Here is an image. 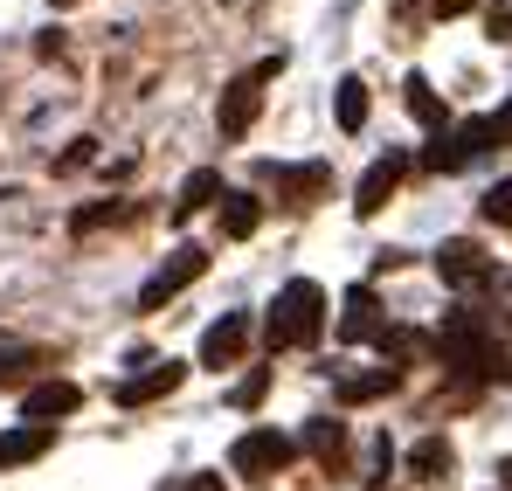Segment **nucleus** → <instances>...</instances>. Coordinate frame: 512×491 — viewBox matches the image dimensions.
Here are the masks:
<instances>
[{
	"mask_svg": "<svg viewBox=\"0 0 512 491\" xmlns=\"http://www.w3.org/2000/svg\"><path fill=\"white\" fill-rule=\"evenodd\" d=\"M319 332H326V291H319L312 277H291V284L277 291V305H270L263 339H270V346H312Z\"/></svg>",
	"mask_w": 512,
	"mask_h": 491,
	"instance_id": "nucleus-1",
	"label": "nucleus"
},
{
	"mask_svg": "<svg viewBox=\"0 0 512 491\" xmlns=\"http://www.w3.org/2000/svg\"><path fill=\"white\" fill-rule=\"evenodd\" d=\"M277 70H284V49H277L270 63H256L250 77H236L229 90H222V111H215V125H222V139H243V132L256 125V111H263V83L277 77Z\"/></svg>",
	"mask_w": 512,
	"mask_h": 491,
	"instance_id": "nucleus-2",
	"label": "nucleus"
},
{
	"mask_svg": "<svg viewBox=\"0 0 512 491\" xmlns=\"http://www.w3.org/2000/svg\"><path fill=\"white\" fill-rule=\"evenodd\" d=\"M436 277L457 284V291H506V270H499L478 243H443L436 249Z\"/></svg>",
	"mask_w": 512,
	"mask_h": 491,
	"instance_id": "nucleus-3",
	"label": "nucleus"
},
{
	"mask_svg": "<svg viewBox=\"0 0 512 491\" xmlns=\"http://www.w3.org/2000/svg\"><path fill=\"white\" fill-rule=\"evenodd\" d=\"M291 457H298V443L277 436V429H250V436H236V450H229V464H236L243 478H277Z\"/></svg>",
	"mask_w": 512,
	"mask_h": 491,
	"instance_id": "nucleus-4",
	"label": "nucleus"
},
{
	"mask_svg": "<svg viewBox=\"0 0 512 491\" xmlns=\"http://www.w3.org/2000/svg\"><path fill=\"white\" fill-rule=\"evenodd\" d=\"M201 270H208V249L180 243V249H173V263H160V277H153V284L139 291V305H146V312H160V305H167L173 291H187V284H194Z\"/></svg>",
	"mask_w": 512,
	"mask_h": 491,
	"instance_id": "nucleus-5",
	"label": "nucleus"
},
{
	"mask_svg": "<svg viewBox=\"0 0 512 491\" xmlns=\"http://www.w3.org/2000/svg\"><path fill=\"white\" fill-rule=\"evenodd\" d=\"M243 346H250V319H243V312H222L215 326L201 332V360H208V367H236Z\"/></svg>",
	"mask_w": 512,
	"mask_h": 491,
	"instance_id": "nucleus-6",
	"label": "nucleus"
},
{
	"mask_svg": "<svg viewBox=\"0 0 512 491\" xmlns=\"http://www.w3.org/2000/svg\"><path fill=\"white\" fill-rule=\"evenodd\" d=\"M402 173H409V153L374 160V166H367V180H360V194H353V208H360V215H381V208H388V194L402 187Z\"/></svg>",
	"mask_w": 512,
	"mask_h": 491,
	"instance_id": "nucleus-7",
	"label": "nucleus"
},
{
	"mask_svg": "<svg viewBox=\"0 0 512 491\" xmlns=\"http://www.w3.org/2000/svg\"><path fill=\"white\" fill-rule=\"evenodd\" d=\"M270 180H277V194H284L291 208H312V201L326 194L333 166H326V160H312V166H270Z\"/></svg>",
	"mask_w": 512,
	"mask_h": 491,
	"instance_id": "nucleus-8",
	"label": "nucleus"
},
{
	"mask_svg": "<svg viewBox=\"0 0 512 491\" xmlns=\"http://www.w3.org/2000/svg\"><path fill=\"white\" fill-rule=\"evenodd\" d=\"M381 298H374V291H367V284H353V291H346V312H340V339L346 346H360V339H381Z\"/></svg>",
	"mask_w": 512,
	"mask_h": 491,
	"instance_id": "nucleus-9",
	"label": "nucleus"
},
{
	"mask_svg": "<svg viewBox=\"0 0 512 491\" xmlns=\"http://www.w3.org/2000/svg\"><path fill=\"white\" fill-rule=\"evenodd\" d=\"M77 402H84V388L77 381H42V388H28V422H42V429H56V415H77Z\"/></svg>",
	"mask_w": 512,
	"mask_h": 491,
	"instance_id": "nucleus-10",
	"label": "nucleus"
},
{
	"mask_svg": "<svg viewBox=\"0 0 512 491\" xmlns=\"http://www.w3.org/2000/svg\"><path fill=\"white\" fill-rule=\"evenodd\" d=\"M49 443H56V429H42V422L0 429V471H14V464H35V457H42Z\"/></svg>",
	"mask_w": 512,
	"mask_h": 491,
	"instance_id": "nucleus-11",
	"label": "nucleus"
},
{
	"mask_svg": "<svg viewBox=\"0 0 512 491\" xmlns=\"http://www.w3.org/2000/svg\"><path fill=\"white\" fill-rule=\"evenodd\" d=\"M180 374H187L180 360H160L153 374H139V381H125V388H118V402H125V409H139V402H160V395H173V388H180Z\"/></svg>",
	"mask_w": 512,
	"mask_h": 491,
	"instance_id": "nucleus-12",
	"label": "nucleus"
},
{
	"mask_svg": "<svg viewBox=\"0 0 512 491\" xmlns=\"http://www.w3.org/2000/svg\"><path fill=\"white\" fill-rule=\"evenodd\" d=\"M450 464H457V457H450V443H443V436H423V443L409 450V478H423V485H443V478H450Z\"/></svg>",
	"mask_w": 512,
	"mask_h": 491,
	"instance_id": "nucleus-13",
	"label": "nucleus"
},
{
	"mask_svg": "<svg viewBox=\"0 0 512 491\" xmlns=\"http://www.w3.org/2000/svg\"><path fill=\"white\" fill-rule=\"evenodd\" d=\"M256 222H263V201H256V194H222V236H229V243L256 236Z\"/></svg>",
	"mask_w": 512,
	"mask_h": 491,
	"instance_id": "nucleus-14",
	"label": "nucleus"
},
{
	"mask_svg": "<svg viewBox=\"0 0 512 491\" xmlns=\"http://www.w3.org/2000/svg\"><path fill=\"white\" fill-rule=\"evenodd\" d=\"M215 194H222V173H215V166H201V173H187V180H180V201H173V215L187 222V215H201Z\"/></svg>",
	"mask_w": 512,
	"mask_h": 491,
	"instance_id": "nucleus-15",
	"label": "nucleus"
},
{
	"mask_svg": "<svg viewBox=\"0 0 512 491\" xmlns=\"http://www.w3.org/2000/svg\"><path fill=\"white\" fill-rule=\"evenodd\" d=\"M305 450H312L319 464H340V457H346V422H333V415L305 422Z\"/></svg>",
	"mask_w": 512,
	"mask_h": 491,
	"instance_id": "nucleus-16",
	"label": "nucleus"
},
{
	"mask_svg": "<svg viewBox=\"0 0 512 491\" xmlns=\"http://www.w3.org/2000/svg\"><path fill=\"white\" fill-rule=\"evenodd\" d=\"M402 388V374L395 367H374V374H346L340 381V402H374V395H395Z\"/></svg>",
	"mask_w": 512,
	"mask_h": 491,
	"instance_id": "nucleus-17",
	"label": "nucleus"
},
{
	"mask_svg": "<svg viewBox=\"0 0 512 491\" xmlns=\"http://www.w3.org/2000/svg\"><path fill=\"white\" fill-rule=\"evenodd\" d=\"M402 90H409V111H416V125H429V132H443V125H450V111H443V97H436V90H429L423 77H409Z\"/></svg>",
	"mask_w": 512,
	"mask_h": 491,
	"instance_id": "nucleus-18",
	"label": "nucleus"
},
{
	"mask_svg": "<svg viewBox=\"0 0 512 491\" xmlns=\"http://www.w3.org/2000/svg\"><path fill=\"white\" fill-rule=\"evenodd\" d=\"M360 125H367V83L346 77L340 83V132H360Z\"/></svg>",
	"mask_w": 512,
	"mask_h": 491,
	"instance_id": "nucleus-19",
	"label": "nucleus"
},
{
	"mask_svg": "<svg viewBox=\"0 0 512 491\" xmlns=\"http://www.w3.org/2000/svg\"><path fill=\"white\" fill-rule=\"evenodd\" d=\"M485 222H499V229H512V180H499V187H485Z\"/></svg>",
	"mask_w": 512,
	"mask_h": 491,
	"instance_id": "nucleus-20",
	"label": "nucleus"
},
{
	"mask_svg": "<svg viewBox=\"0 0 512 491\" xmlns=\"http://www.w3.org/2000/svg\"><path fill=\"white\" fill-rule=\"evenodd\" d=\"M35 353L28 346H0V381H21V367H28Z\"/></svg>",
	"mask_w": 512,
	"mask_h": 491,
	"instance_id": "nucleus-21",
	"label": "nucleus"
},
{
	"mask_svg": "<svg viewBox=\"0 0 512 491\" xmlns=\"http://www.w3.org/2000/svg\"><path fill=\"white\" fill-rule=\"evenodd\" d=\"M263 388H270V374H263V367H256L250 381H243V388H236V402H243V409H256V402H263Z\"/></svg>",
	"mask_w": 512,
	"mask_h": 491,
	"instance_id": "nucleus-22",
	"label": "nucleus"
},
{
	"mask_svg": "<svg viewBox=\"0 0 512 491\" xmlns=\"http://www.w3.org/2000/svg\"><path fill=\"white\" fill-rule=\"evenodd\" d=\"M485 132H492V146H512V97H506L499 118H485Z\"/></svg>",
	"mask_w": 512,
	"mask_h": 491,
	"instance_id": "nucleus-23",
	"label": "nucleus"
},
{
	"mask_svg": "<svg viewBox=\"0 0 512 491\" xmlns=\"http://www.w3.org/2000/svg\"><path fill=\"white\" fill-rule=\"evenodd\" d=\"M429 7H436V21H450V14H464L471 0H429Z\"/></svg>",
	"mask_w": 512,
	"mask_h": 491,
	"instance_id": "nucleus-24",
	"label": "nucleus"
},
{
	"mask_svg": "<svg viewBox=\"0 0 512 491\" xmlns=\"http://www.w3.org/2000/svg\"><path fill=\"white\" fill-rule=\"evenodd\" d=\"M180 491H229V485H222V478H187Z\"/></svg>",
	"mask_w": 512,
	"mask_h": 491,
	"instance_id": "nucleus-25",
	"label": "nucleus"
},
{
	"mask_svg": "<svg viewBox=\"0 0 512 491\" xmlns=\"http://www.w3.org/2000/svg\"><path fill=\"white\" fill-rule=\"evenodd\" d=\"M499 491H512V457H506V464H499Z\"/></svg>",
	"mask_w": 512,
	"mask_h": 491,
	"instance_id": "nucleus-26",
	"label": "nucleus"
}]
</instances>
